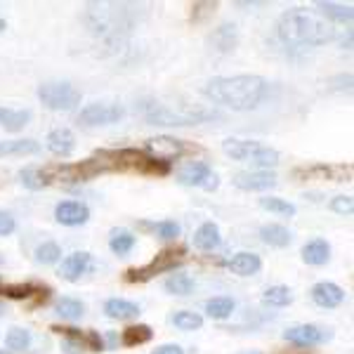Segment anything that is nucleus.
<instances>
[{
    "instance_id": "25",
    "label": "nucleus",
    "mask_w": 354,
    "mask_h": 354,
    "mask_svg": "<svg viewBox=\"0 0 354 354\" xmlns=\"http://www.w3.org/2000/svg\"><path fill=\"white\" fill-rule=\"evenodd\" d=\"M41 151L36 140H5L0 142V156H33Z\"/></svg>"
},
{
    "instance_id": "52",
    "label": "nucleus",
    "mask_w": 354,
    "mask_h": 354,
    "mask_svg": "<svg viewBox=\"0 0 354 354\" xmlns=\"http://www.w3.org/2000/svg\"><path fill=\"white\" fill-rule=\"evenodd\" d=\"M0 182H3V180H0Z\"/></svg>"
},
{
    "instance_id": "26",
    "label": "nucleus",
    "mask_w": 354,
    "mask_h": 354,
    "mask_svg": "<svg viewBox=\"0 0 354 354\" xmlns=\"http://www.w3.org/2000/svg\"><path fill=\"white\" fill-rule=\"evenodd\" d=\"M19 182L26 187V189L38 192V189H43V187H48L53 180H50L48 170L38 168V165H28V168L19 170Z\"/></svg>"
},
{
    "instance_id": "49",
    "label": "nucleus",
    "mask_w": 354,
    "mask_h": 354,
    "mask_svg": "<svg viewBox=\"0 0 354 354\" xmlns=\"http://www.w3.org/2000/svg\"><path fill=\"white\" fill-rule=\"evenodd\" d=\"M243 354H262V352H243Z\"/></svg>"
},
{
    "instance_id": "13",
    "label": "nucleus",
    "mask_w": 354,
    "mask_h": 354,
    "mask_svg": "<svg viewBox=\"0 0 354 354\" xmlns=\"http://www.w3.org/2000/svg\"><path fill=\"white\" fill-rule=\"evenodd\" d=\"M55 220L64 227H81L90 220V208L81 201H62L55 208Z\"/></svg>"
},
{
    "instance_id": "24",
    "label": "nucleus",
    "mask_w": 354,
    "mask_h": 354,
    "mask_svg": "<svg viewBox=\"0 0 354 354\" xmlns=\"http://www.w3.org/2000/svg\"><path fill=\"white\" fill-rule=\"evenodd\" d=\"M104 314L109 319H118V322H128V319H135L140 314V305L130 300H121V298H111L104 302Z\"/></svg>"
},
{
    "instance_id": "17",
    "label": "nucleus",
    "mask_w": 354,
    "mask_h": 354,
    "mask_svg": "<svg viewBox=\"0 0 354 354\" xmlns=\"http://www.w3.org/2000/svg\"><path fill=\"white\" fill-rule=\"evenodd\" d=\"M45 145H48L50 153H55V156H59V158H66L76 149V135L68 128H55L53 133L48 135Z\"/></svg>"
},
{
    "instance_id": "33",
    "label": "nucleus",
    "mask_w": 354,
    "mask_h": 354,
    "mask_svg": "<svg viewBox=\"0 0 354 354\" xmlns=\"http://www.w3.org/2000/svg\"><path fill=\"white\" fill-rule=\"evenodd\" d=\"M57 314L62 319H68V322H78L85 314V305L76 298H62L57 302Z\"/></svg>"
},
{
    "instance_id": "34",
    "label": "nucleus",
    "mask_w": 354,
    "mask_h": 354,
    "mask_svg": "<svg viewBox=\"0 0 354 354\" xmlns=\"http://www.w3.org/2000/svg\"><path fill=\"white\" fill-rule=\"evenodd\" d=\"M45 286H36V283H12V286H3L5 298L10 300H28L36 293H43Z\"/></svg>"
},
{
    "instance_id": "41",
    "label": "nucleus",
    "mask_w": 354,
    "mask_h": 354,
    "mask_svg": "<svg viewBox=\"0 0 354 354\" xmlns=\"http://www.w3.org/2000/svg\"><path fill=\"white\" fill-rule=\"evenodd\" d=\"M218 10V3H194L192 5V19L194 21H205L208 17L215 15Z\"/></svg>"
},
{
    "instance_id": "21",
    "label": "nucleus",
    "mask_w": 354,
    "mask_h": 354,
    "mask_svg": "<svg viewBox=\"0 0 354 354\" xmlns=\"http://www.w3.org/2000/svg\"><path fill=\"white\" fill-rule=\"evenodd\" d=\"M222 243V236H220V227L215 222H203L196 232H194V245L198 250H215L218 245Z\"/></svg>"
},
{
    "instance_id": "36",
    "label": "nucleus",
    "mask_w": 354,
    "mask_h": 354,
    "mask_svg": "<svg viewBox=\"0 0 354 354\" xmlns=\"http://www.w3.org/2000/svg\"><path fill=\"white\" fill-rule=\"evenodd\" d=\"M260 205L270 213H277V215H283V218H293L295 215V205L283 201V198H277V196H265L260 198Z\"/></svg>"
},
{
    "instance_id": "4",
    "label": "nucleus",
    "mask_w": 354,
    "mask_h": 354,
    "mask_svg": "<svg viewBox=\"0 0 354 354\" xmlns=\"http://www.w3.org/2000/svg\"><path fill=\"white\" fill-rule=\"evenodd\" d=\"M85 24H88L90 33L100 38L106 48L116 50L121 48L128 38L130 28H133V19L125 12L123 5L113 3H102V5H88V12H85Z\"/></svg>"
},
{
    "instance_id": "31",
    "label": "nucleus",
    "mask_w": 354,
    "mask_h": 354,
    "mask_svg": "<svg viewBox=\"0 0 354 354\" xmlns=\"http://www.w3.org/2000/svg\"><path fill=\"white\" fill-rule=\"evenodd\" d=\"M234 300L232 298H227V295H218V298H210L208 302H205V312H208V317L210 319H227V317H232V312H234Z\"/></svg>"
},
{
    "instance_id": "27",
    "label": "nucleus",
    "mask_w": 354,
    "mask_h": 354,
    "mask_svg": "<svg viewBox=\"0 0 354 354\" xmlns=\"http://www.w3.org/2000/svg\"><path fill=\"white\" fill-rule=\"evenodd\" d=\"M135 243H137V236L130 230H123V227L111 230V234H109V248L116 255H128L130 250L135 248Z\"/></svg>"
},
{
    "instance_id": "1",
    "label": "nucleus",
    "mask_w": 354,
    "mask_h": 354,
    "mask_svg": "<svg viewBox=\"0 0 354 354\" xmlns=\"http://www.w3.org/2000/svg\"><path fill=\"white\" fill-rule=\"evenodd\" d=\"M270 93L267 78L255 73H241V76H215L203 85V95L213 104L227 106L232 111H253L260 106Z\"/></svg>"
},
{
    "instance_id": "19",
    "label": "nucleus",
    "mask_w": 354,
    "mask_h": 354,
    "mask_svg": "<svg viewBox=\"0 0 354 354\" xmlns=\"http://www.w3.org/2000/svg\"><path fill=\"white\" fill-rule=\"evenodd\" d=\"M208 43L213 45L218 53H232V50L236 48V43H239L236 26H234V24H220L213 33H210Z\"/></svg>"
},
{
    "instance_id": "16",
    "label": "nucleus",
    "mask_w": 354,
    "mask_h": 354,
    "mask_svg": "<svg viewBox=\"0 0 354 354\" xmlns=\"http://www.w3.org/2000/svg\"><path fill=\"white\" fill-rule=\"evenodd\" d=\"M90 265H93V258H90V253H71L68 258L62 260V267H59V277L64 279V281H78V279L83 277V274H88Z\"/></svg>"
},
{
    "instance_id": "7",
    "label": "nucleus",
    "mask_w": 354,
    "mask_h": 354,
    "mask_svg": "<svg viewBox=\"0 0 354 354\" xmlns=\"http://www.w3.org/2000/svg\"><path fill=\"white\" fill-rule=\"evenodd\" d=\"M38 100L53 111H71L81 104V93L66 81H53L38 85Z\"/></svg>"
},
{
    "instance_id": "35",
    "label": "nucleus",
    "mask_w": 354,
    "mask_h": 354,
    "mask_svg": "<svg viewBox=\"0 0 354 354\" xmlns=\"http://www.w3.org/2000/svg\"><path fill=\"white\" fill-rule=\"evenodd\" d=\"M173 324L180 330H198L203 326V317H201V314H196V312L182 310V312L173 314Z\"/></svg>"
},
{
    "instance_id": "23",
    "label": "nucleus",
    "mask_w": 354,
    "mask_h": 354,
    "mask_svg": "<svg viewBox=\"0 0 354 354\" xmlns=\"http://www.w3.org/2000/svg\"><path fill=\"white\" fill-rule=\"evenodd\" d=\"M31 109H5V106H0V125L5 130H10V133L24 130L28 121H31Z\"/></svg>"
},
{
    "instance_id": "6",
    "label": "nucleus",
    "mask_w": 354,
    "mask_h": 354,
    "mask_svg": "<svg viewBox=\"0 0 354 354\" xmlns=\"http://www.w3.org/2000/svg\"><path fill=\"white\" fill-rule=\"evenodd\" d=\"M185 255H187V248L185 245H173V248H163L161 253L153 258L149 265L140 267V270H128L125 272V281L130 283H145L153 279L156 274H163V272H173L175 267H180L185 262Z\"/></svg>"
},
{
    "instance_id": "5",
    "label": "nucleus",
    "mask_w": 354,
    "mask_h": 354,
    "mask_svg": "<svg viewBox=\"0 0 354 354\" xmlns=\"http://www.w3.org/2000/svg\"><path fill=\"white\" fill-rule=\"evenodd\" d=\"M222 149L234 161H250L258 165L260 170L274 168V165H279V158H281L279 151L272 149V147H265L253 140H236V137H230V140L222 142Z\"/></svg>"
},
{
    "instance_id": "50",
    "label": "nucleus",
    "mask_w": 354,
    "mask_h": 354,
    "mask_svg": "<svg viewBox=\"0 0 354 354\" xmlns=\"http://www.w3.org/2000/svg\"><path fill=\"white\" fill-rule=\"evenodd\" d=\"M0 290H3V281H0Z\"/></svg>"
},
{
    "instance_id": "15",
    "label": "nucleus",
    "mask_w": 354,
    "mask_h": 354,
    "mask_svg": "<svg viewBox=\"0 0 354 354\" xmlns=\"http://www.w3.org/2000/svg\"><path fill=\"white\" fill-rule=\"evenodd\" d=\"M312 300H314V305L333 310V307L342 305V300H345V290L333 281H319L312 286Z\"/></svg>"
},
{
    "instance_id": "40",
    "label": "nucleus",
    "mask_w": 354,
    "mask_h": 354,
    "mask_svg": "<svg viewBox=\"0 0 354 354\" xmlns=\"http://www.w3.org/2000/svg\"><path fill=\"white\" fill-rule=\"evenodd\" d=\"M83 347L90 352H104L106 350V342L102 338L97 330H85L83 333Z\"/></svg>"
},
{
    "instance_id": "45",
    "label": "nucleus",
    "mask_w": 354,
    "mask_h": 354,
    "mask_svg": "<svg viewBox=\"0 0 354 354\" xmlns=\"http://www.w3.org/2000/svg\"><path fill=\"white\" fill-rule=\"evenodd\" d=\"M151 354H185L180 345H161L158 350H153Z\"/></svg>"
},
{
    "instance_id": "47",
    "label": "nucleus",
    "mask_w": 354,
    "mask_h": 354,
    "mask_svg": "<svg viewBox=\"0 0 354 354\" xmlns=\"http://www.w3.org/2000/svg\"><path fill=\"white\" fill-rule=\"evenodd\" d=\"M5 312H8V307H5V305H3V302H0V317H3V314H5Z\"/></svg>"
},
{
    "instance_id": "37",
    "label": "nucleus",
    "mask_w": 354,
    "mask_h": 354,
    "mask_svg": "<svg viewBox=\"0 0 354 354\" xmlns=\"http://www.w3.org/2000/svg\"><path fill=\"white\" fill-rule=\"evenodd\" d=\"M5 345H8V350L24 352L31 347V333H28L26 328H10L8 338H5Z\"/></svg>"
},
{
    "instance_id": "51",
    "label": "nucleus",
    "mask_w": 354,
    "mask_h": 354,
    "mask_svg": "<svg viewBox=\"0 0 354 354\" xmlns=\"http://www.w3.org/2000/svg\"><path fill=\"white\" fill-rule=\"evenodd\" d=\"M0 354H5V352H0Z\"/></svg>"
},
{
    "instance_id": "10",
    "label": "nucleus",
    "mask_w": 354,
    "mask_h": 354,
    "mask_svg": "<svg viewBox=\"0 0 354 354\" xmlns=\"http://www.w3.org/2000/svg\"><path fill=\"white\" fill-rule=\"evenodd\" d=\"M121 104H109V102H95V104L83 106L78 113V123L85 128H95V125H111L123 118Z\"/></svg>"
},
{
    "instance_id": "42",
    "label": "nucleus",
    "mask_w": 354,
    "mask_h": 354,
    "mask_svg": "<svg viewBox=\"0 0 354 354\" xmlns=\"http://www.w3.org/2000/svg\"><path fill=\"white\" fill-rule=\"evenodd\" d=\"M330 210L338 215H352L354 213V198L352 196H335L330 201Z\"/></svg>"
},
{
    "instance_id": "29",
    "label": "nucleus",
    "mask_w": 354,
    "mask_h": 354,
    "mask_svg": "<svg viewBox=\"0 0 354 354\" xmlns=\"http://www.w3.org/2000/svg\"><path fill=\"white\" fill-rule=\"evenodd\" d=\"M153 338V330L147 324H137V326H128L121 333V342L125 347H135V345H147Z\"/></svg>"
},
{
    "instance_id": "46",
    "label": "nucleus",
    "mask_w": 354,
    "mask_h": 354,
    "mask_svg": "<svg viewBox=\"0 0 354 354\" xmlns=\"http://www.w3.org/2000/svg\"><path fill=\"white\" fill-rule=\"evenodd\" d=\"M106 342H109V347H106V350H111V347L116 345V333H109V335H106Z\"/></svg>"
},
{
    "instance_id": "22",
    "label": "nucleus",
    "mask_w": 354,
    "mask_h": 354,
    "mask_svg": "<svg viewBox=\"0 0 354 354\" xmlns=\"http://www.w3.org/2000/svg\"><path fill=\"white\" fill-rule=\"evenodd\" d=\"M317 8H319V12L326 17V19L338 21V24H352V19H354V8H352V5L330 3V0H319Z\"/></svg>"
},
{
    "instance_id": "39",
    "label": "nucleus",
    "mask_w": 354,
    "mask_h": 354,
    "mask_svg": "<svg viewBox=\"0 0 354 354\" xmlns=\"http://www.w3.org/2000/svg\"><path fill=\"white\" fill-rule=\"evenodd\" d=\"M153 232H156L158 239H163V241H175V239L180 236V225H177L175 220H163V222H158V225H153Z\"/></svg>"
},
{
    "instance_id": "9",
    "label": "nucleus",
    "mask_w": 354,
    "mask_h": 354,
    "mask_svg": "<svg viewBox=\"0 0 354 354\" xmlns=\"http://www.w3.org/2000/svg\"><path fill=\"white\" fill-rule=\"evenodd\" d=\"M177 182L185 187H203L205 192L218 189V175L210 170L205 161H189L177 170Z\"/></svg>"
},
{
    "instance_id": "8",
    "label": "nucleus",
    "mask_w": 354,
    "mask_h": 354,
    "mask_svg": "<svg viewBox=\"0 0 354 354\" xmlns=\"http://www.w3.org/2000/svg\"><path fill=\"white\" fill-rule=\"evenodd\" d=\"M185 151H187L185 140H177V137H170V135L151 137V140H147V145H145L147 156L153 158V161L168 163V165L185 156Z\"/></svg>"
},
{
    "instance_id": "44",
    "label": "nucleus",
    "mask_w": 354,
    "mask_h": 354,
    "mask_svg": "<svg viewBox=\"0 0 354 354\" xmlns=\"http://www.w3.org/2000/svg\"><path fill=\"white\" fill-rule=\"evenodd\" d=\"M83 342L78 338H64L62 340V352L64 354H83Z\"/></svg>"
},
{
    "instance_id": "2",
    "label": "nucleus",
    "mask_w": 354,
    "mask_h": 354,
    "mask_svg": "<svg viewBox=\"0 0 354 354\" xmlns=\"http://www.w3.org/2000/svg\"><path fill=\"white\" fill-rule=\"evenodd\" d=\"M277 38L290 50H302L330 43L335 38V31L317 15L305 10H288L277 21Z\"/></svg>"
},
{
    "instance_id": "3",
    "label": "nucleus",
    "mask_w": 354,
    "mask_h": 354,
    "mask_svg": "<svg viewBox=\"0 0 354 354\" xmlns=\"http://www.w3.org/2000/svg\"><path fill=\"white\" fill-rule=\"evenodd\" d=\"M135 111L140 113L149 125H198L208 121H218L222 113L215 106L196 104V102H163V100H140L135 106Z\"/></svg>"
},
{
    "instance_id": "12",
    "label": "nucleus",
    "mask_w": 354,
    "mask_h": 354,
    "mask_svg": "<svg viewBox=\"0 0 354 354\" xmlns=\"http://www.w3.org/2000/svg\"><path fill=\"white\" fill-rule=\"evenodd\" d=\"M232 185L243 192H267L277 187V175L272 170H241L232 177Z\"/></svg>"
},
{
    "instance_id": "20",
    "label": "nucleus",
    "mask_w": 354,
    "mask_h": 354,
    "mask_svg": "<svg viewBox=\"0 0 354 354\" xmlns=\"http://www.w3.org/2000/svg\"><path fill=\"white\" fill-rule=\"evenodd\" d=\"M227 267H230V272L239 274V277H250V274H258L262 270V260H260V255L241 250V253H236L227 262Z\"/></svg>"
},
{
    "instance_id": "38",
    "label": "nucleus",
    "mask_w": 354,
    "mask_h": 354,
    "mask_svg": "<svg viewBox=\"0 0 354 354\" xmlns=\"http://www.w3.org/2000/svg\"><path fill=\"white\" fill-rule=\"evenodd\" d=\"M62 258V248L55 241H45L36 248V262L38 265H55Z\"/></svg>"
},
{
    "instance_id": "18",
    "label": "nucleus",
    "mask_w": 354,
    "mask_h": 354,
    "mask_svg": "<svg viewBox=\"0 0 354 354\" xmlns=\"http://www.w3.org/2000/svg\"><path fill=\"white\" fill-rule=\"evenodd\" d=\"M300 255H302V262H307V265L322 267L330 260V245L328 241H324V239H312L310 243L302 245Z\"/></svg>"
},
{
    "instance_id": "32",
    "label": "nucleus",
    "mask_w": 354,
    "mask_h": 354,
    "mask_svg": "<svg viewBox=\"0 0 354 354\" xmlns=\"http://www.w3.org/2000/svg\"><path fill=\"white\" fill-rule=\"evenodd\" d=\"M262 300H265V305H272V307H288L290 302H293V290L288 286H272L265 290Z\"/></svg>"
},
{
    "instance_id": "14",
    "label": "nucleus",
    "mask_w": 354,
    "mask_h": 354,
    "mask_svg": "<svg viewBox=\"0 0 354 354\" xmlns=\"http://www.w3.org/2000/svg\"><path fill=\"white\" fill-rule=\"evenodd\" d=\"M295 177H322V180L333 182H350L352 165H312V168H298L293 173Z\"/></svg>"
},
{
    "instance_id": "28",
    "label": "nucleus",
    "mask_w": 354,
    "mask_h": 354,
    "mask_svg": "<svg viewBox=\"0 0 354 354\" xmlns=\"http://www.w3.org/2000/svg\"><path fill=\"white\" fill-rule=\"evenodd\" d=\"M260 239L267 245H274V248H286L293 236L283 225H265L260 227Z\"/></svg>"
},
{
    "instance_id": "11",
    "label": "nucleus",
    "mask_w": 354,
    "mask_h": 354,
    "mask_svg": "<svg viewBox=\"0 0 354 354\" xmlns=\"http://www.w3.org/2000/svg\"><path fill=\"white\" fill-rule=\"evenodd\" d=\"M333 338V333L326 328H319L314 324H300V326H290L283 330V340L295 347H314L324 345L326 340Z\"/></svg>"
},
{
    "instance_id": "30",
    "label": "nucleus",
    "mask_w": 354,
    "mask_h": 354,
    "mask_svg": "<svg viewBox=\"0 0 354 354\" xmlns=\"http://www.w3.org/2000/svg\"><path fill=\"white\" fill-rule=\"evenodd\" d=\"M194 279L189 277V274H185V272H177L173 274V277H168L165 279V283H163V288L168 290L170 295H189L192 290H194Z\"/></svg>"
},
{
    "instance_id": "43",
    "label": "nucleus",
    "mask_w": 354,
    "mask_h": 354,
    "mask_svg": "<svg viewBox=\"0 0 354 354\" xmlns=\"http://www.w3.org/2000/svg\"><path fill=\"white\" fill-rule=\"evenodd\" d=\"M17 230V222L10 213H5V210H0V236H10Z\"/></svg>"
},
{
    "instance_id": "48",
    "label": "nucleus",
    "mask_w": 354,
    "mask_h": 354,
    "mask_svg": "<svg viewBox=\"0 0 354 354\" xmlns=\"http://www.w3.org/2000/svg\"><path fill=\"white\" fill-rule=\"evenodd\" d=\"M3 262H5V255H3V253H0V267H3Z\"/></svg>"
}]
</instances>
